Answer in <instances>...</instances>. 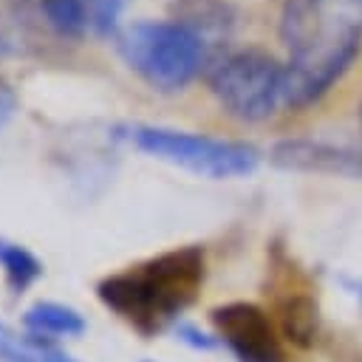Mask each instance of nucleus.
Listing matches in <instances>:
<instances>
[{
  "label": "nucleus",
  "mask_w": 362,
  "mask_h": 362,
  "mask_svg": "<svg viewBox=\"0 0 362 362\" xmlns=\"http://www.w3.org/2000/svg\"><path fill=\"white\" fill-rule=\"evenodd\" d=\"M277 31L288 51L283 62V105L288 107L322 99L362 51V23L325 0H286Z\"/></svg>",
  "instance_id": "obj_1"
},
{
  "label": "nucleus",
  "mask_w": 362,
  "mask_h": 362,
  "mask_svg": "<svg viewBox=\"0 0 362 362\" xmlns=\"http://www.w3.org/2000/svg\"><path fill=\"white\" fill-rule=\"evenodd\" d=\"M206 277L204 249L175 246L124 266L96 283V297L133 331L153 337L170 328L198 297Z\"/></svg>",
  "instance_id": "obj_2"
},
{
  "label": "nucleus",
  "mask_w": 362,
  "mask_h": 362,
  "mask_svg": "<svg viewBox=\"0 0 362 362\" xmlns=\"http://www.w3.org/2000/svg\"><path fill=\"white\" fill-rule=\"evenodd\" d=\"M116 51L124 65L153 90H184L212 59L209 48L181 23L136 20L116 34Z\"/></svg>",
  "instance_id": "obj_3"
},
{
  "label": "nucleus",
  "mask_w": 362,
  "mask_h": 362,
  "mask_svg": "<svg viewBox=\"0 0 362 362\" xmlns=\"http://www.w3.org/2000/svg\"><path fill=\"white\" fill-rule=\"evenodd\" d=\"M122 136L144 156H153L158 161L175 164L181 170H189L212 181L252 175L260 161L257 147L249 141L218 139V136L189 133L161 124H127L122 127Z\"/></svg>",
  "instance_id": "obj_4"
},
{
  "label": "nucleus",
  "mask_w": 362,
  "mask_h": 362,
  "mask_svg": "<svg viewBox=\"0 0 362 362\" xmlns=\"http://www.w3.org/2000/svg\"><path fill=\"white\" fill-rule=\"evenodd\" d=\"M206 85L232 119L263 122L283 102V62L257 45L232 48L206 65Z\"/></svg>",
  "instance_id": "obj_5"
},
{
  "label": "nucleus",
  "mask_w": 362,
  "mask_h": 362,
  "mask_svg": "<svg viewBox=\"0 0 362 362\" xmlns=\"http://www.w3.org/2000/svg\"><path fill=\"white\" fill-rule=\"evenodd\" d=\"M215 337L238 362H286L283 334L272 314L257 303L235 300L212 308Z\"/></svg>",
  "instance_id": "obj_6"
},
{
  "label": "nucleus",
  "mask_w": 362,
  "mask_h": 362,
  "mask_svg": "<svg viewBox=\"0 0 362 362\" xmlns=\"http://www.w3.org/2000/svg\"><path fill=\"white\" fill-rule=\"evenodd\" d=\"M272 269L277 272L274 277V305H277V328L280 334L305 348L317 339L320 331V305H317V294L311 288V283L303 277V272L283 255L274 252Z\"/></svg>",
  "instance_id": "obj_7"
},
{
  "label": "nucleus",
  "mask_w": 362,
  "mask_h": 362,
  "mask_svg": "<svg viewBox=\"0 0 362 362\" xmlns=\"http://www.w3.org/2000/svg\"><path fill=\"white\" fill-rule=\"evenodd\" d=\"M269 161L288 173H320V175H362V150L334 144L325 139H280L269 150Z\"/></svg>",
  "instance_id": "obj_8"
},
{
  "label": "nucleus",
  "mask_w": 362,
  "mask_h": 362,
  "mask_svg": "<svg viewBox=\"0 0 362 362\" xmlns=\"http://www.w3.org/2000/svg\"><path fill=\"white\" fill-rule=\"evenodd\" d=\"M173 20L187 25L209 48V54L215 59V51H221L235 31L238 11L229 0H175Z\"/></svg>",
  "instance_id": "obj_9"
},
{
  "label": "nucleus",
  "mask_w": 362,
  "mask_h": 362,
  "mask_svg": "<svg viewBox=\"0 0 362 362\" xmlns=\"http://www.w3.org/2000/svg\"><path fill=\"white\" fill-rule=\"evenodd\" d=\"M23 325H25V331H31L42 339H51V342L79 337L88 328L85 317L76 308H71L65 303H54V300H37L34 305H28L23 314Z\"/></svg>",
  "instance_id": "obj_10"
},
{
  "label": "nucleus",
  "mask_w": 362,
  "mask_h": 362,
  "mask_svg": "<svg viewBox=\"0 0 362 362\" xmlns=\"http://www.w3.org/2000/svg\"><path fill=\"white\" fill-rule=\"evenodd\" d=\"M0 362H76L51 339L31 331H17L0 320Z\"/></svg>",
  "instance_id": "obj_11"
},
{
  "label": "nucleus",
  "mask_w": 362,
  "mask_h": 362,
  "mask_svg": "<svg viewBox=\"0 0 362 362\" xmlns=\"http://www.w3.org/2000/svg\"><path fill=\"white\" fill-rule=\"evenodd\" d=\"M0 269H3V277H6V286L11 288V294H23L42 274L40 257L31 249H25L23 243L6 240V238H0Z\"/></svg>",
  "instance_id": "obj_12"
},
{
  "label": "nucleus",
  "mask_w": 362,
  "mask_h": 362,
  "mask_svg": "<svg viewBox=\"0 0 362 362\" xmlns=\"http://www.w3.org/2000/svg\"><path fill=\"white\" fill-rule=\"evenodd\" d=\"M40 11L45 25L62 40H82L88 34V23L79 0H42Z\"/></svg>",
  "instance_id": "obj_13"
},
{
  "label": "nucleus",
  "mask_w": 362,
  "mask_h": 362,
  "mask_svg": "<svg viewBox=\"0 0 362 362\" xmlns=\"http://www.w3.org/2000/svg\"><path fill=\"white\" fill-rule=\"evenodd\" d=\"M25 45H28V17L20 11V6L0 0V59L20 57Z\"/></svg>",
  "instance_id": "obj_14"
},
{
  "label": "nucleus",
  "mask_w": 362,
  "mask_h": 362,
  "mask_svg": "<svg viewBox=\"0 0 362 362\" xmlns=\"http://www.w3.org/2000/svg\"><path fill=\"white\" fill-rule=\"evenodd\" d=\"M85 23H88V34L93 37H110L119 28V17L127 6V0H79Z\"/></svg>",
  "instance_id": "obj_15"
},
{
  "label": "nucleus",
  "mask_w": 362,
  "mask_h": 362,
  "mask_svg": "<svg viewBox=\"0 0 362 362\" xmlns=\"http://www.w3.org/2000/svg\"><path fill=\"white\" fill-rule=\"evenodd\" d=\"M17 93H14V88L0 76V130L14 119V113H17Z\"/></svg>",
  "instance_id": "obj_16"
},
{
  "label": "nucleus",
  "mask_w": 362,
  "mask_h": 362,
  "mask_svg": "<svg viewBox=\"0 0 362 362\" xmlns=\"http://www.w3.org/2000/svg\"><path fill=\"white\" fill-rule=\"evenodd\" d=\"M334 11H339V14H345V17H351V20H356V23H362V0H325Z\"/></svg>",
  "instance_id": "obj_17"
},
{
  "label": "nucleus",
  "mask_w": 362,
  "mask_h": 362,
  "mask_svg": "<svg viewBox=\"0 0 362 362\" xmlns=\"http://www.w3.org/2000/svg\"><path fill=\"white\" fill-rule=\"evenodd\" d=\"M178 337H181V339H187V342H192L195 348H212V345H215V339H212V337H206V334H198L192 325H184V328H178Z\"/></svg>",
  "instance_id": "obj_18"
},
{
  "label": "nucleus",
  "mask_w": 362,
  "mask_h": 362,
  "mask_svg": "<svg viewBox=\"0 0 362 362\" xmlns=\"http://www.w3.org/2000/svg\"><path fill=\"white\" fill-rule=\"evenodd\" d=\"M342 286L359 300V305H362V277H342Z\"/></svg>",
  "instance_id": "obj_19"
},
{
  "label": "nucleus",
  "mask_w": 362,
  "mask_h": 362,
  "mask_svg": "<svg viewBox=\"0 0 362 362\" xmlns=\"http://www.w3.org/2000/svg\"><path fill=\"white\" fill-rule=\"evenodd\" d=\"M359 124H362V105H359Z\"/></svg>",
  "instance_id": "obj_20"
}]
</instances>
